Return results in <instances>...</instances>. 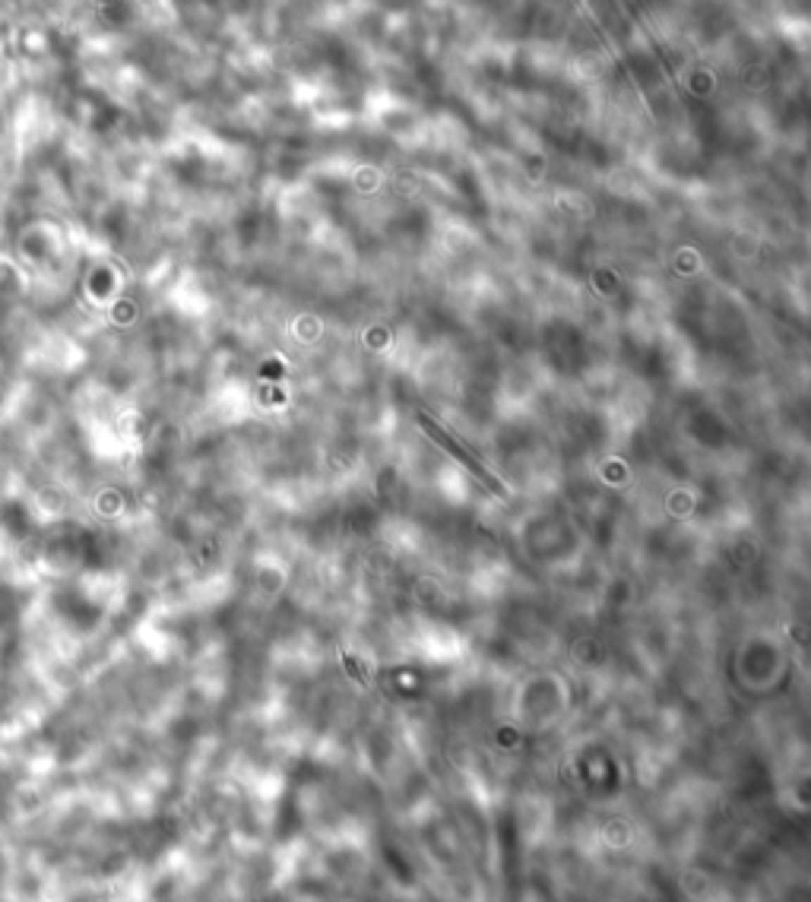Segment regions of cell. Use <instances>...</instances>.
Segmentation results:
<instances>
[{
    "label": "cell",
    "instance_id": "cell-1",
    "mask_svg": "<svg viewBox=\"0 0 811 902\" xmlns=\"http://www.w3.org/2000/svg\"><path fill=\"white\" fill-rule=\"evenodd\" d=\"M425 427H428V434H431V437H438V440H441V444H444V446H450V450H454V453H456V456H460V459H463V463H466V465H469V469H473V472H475V475H482V478H485V482H488V484H494V482H492V475H488V472H485V469H482V465H475V463H473V459H469V456H466V453H463V450H460V446H454V444H450V440H447V437H444V434H441V431H438V427H435V425H431V421H425Z\"/></svg>",
    "mask_w": 811,
    "mask_h": 902
}]
</instances>
